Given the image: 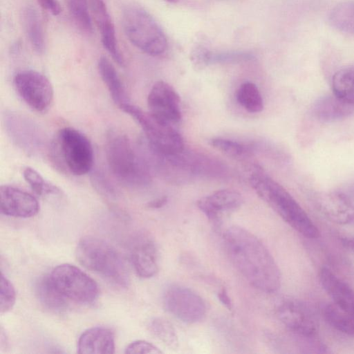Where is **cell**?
<instances>
[{"mask_svg": "<svg viewBox=\"0 0 354 354\" xmlns=\"http://www.w3.org/2000/svg\"><path fill=\"white\" fill-rule=\"evenodd\" d=\"M223 238L232 263L252 286L266 292L280 288L281 275L277 264L257 236L243 227L232 226Z\"/></svg>", "mask_w": 354, "mask_h": 354, "instance_id": "obj_1", "label": "cell"}, {"mask_svg": "<svg viewBox=\"0 0 354 354\" xmlns=\"http://www.w3.org/2000/svg\"><path fill=\"white\" fill-rule=\"evenodd\" d=\"M253 169L249 182L257 194L297 232L308 239L317 238V227L290 194L261 167L254 165Z\"/></svg>", "mask_w": 354, "mask_h": 354, "instance_id": "obj_2", "label": "cell"}, {"mask_svg": "<svg viewBox=\"0 0 354 354\" xmlns=\"http://www.w3.org/2000/svg\"><path fill=\"white\" fill-rule=\"evenodd\" d=\"M105 151L109 168L121 183L131 187H142L150 183L151 169L125 135L110 133Z\"/></svg>", "mask_w": 354, "mask_h": 354, "instance_id": "obj_3", "label": "cell"}, {"mask_svg": "<svg viewBox=\"0 0 354 354\" xmlns=\"http://www.w3.org/2000/svg\"><path fill=\"white\" fill-rule=\"evenodd\" d=\"M76 257L86 268L115 284L124 287L129 285V274L124 261L105 241L92 236L83 237L77 243Z\"/></svg>", "mask_w": 354, "mask_h": 354, "instance_id": "obj_4", "label": "cell"}, {"mask_svg": "<svg viewBox=\"0 0 354 354\" xmlns=\"http://www.w3.org/2000/svg\"><path fill=\"white\" fill-rule=\"evenodd\" d=\"M122 26L130 42L142 52L157 56L166 51L168 44L163 30L142 7L131 5L125 8Z\"/></svg>", "mask_w": 354, "mask_h": 354, "instance_id": "obj_5", "label": "cell"}, {"mask_svg": "<svg viewBox=\"0 0 354 354\" xmlns=\"http://www.w3.org/2000/svg\"><path fill=\"white\" fill-rule=\"evenodd\" d=\"M120 108L142 128L145 136L142 142L152 151L169 155L185 149L183 137L173 125L157 120L149 112H145L129 102Z\"/></svg>", "mask_w": 354, "mask_h": 354, "instance_id": "obj_6", "label": "cell"}, {"mask_svg": "<svg viewBox=\"0 0 354 354\" xmlns=\"http://www.w3.org/2000/svg\"><path fill=\"white\" fill-rule=\"evenodd\" d=\"M56 147L65 167L73 175L82 176L92 169L93 146L79 130L70 127L61 129L57 136Z\"/></svg>", "mask_w": 354, "mask_h": 354, "instance_id": "obj_7", "label": "cell"}, {"mask_svg": "<svg viewBox=\"0 0 354 354\" xmlns=\"http://www.w3.org/2000/svg\"><path fill=\"white\" fill-rule=\"evenodd\" d=\"M50 277L55 287L66 298L88 304L97 297L99 290L96 282L73 265H59L53 270Z\"/></svg>", "mask_w": 354, "mask_h": 354, "instance_id": "obj_8", "label": "cell"}, {"mask_svg": "<svg viewBox=\"0 0 354 354\" xmlns=\"http://www.w3.org/2000/svg\"><path fill=\"white\" fill-rule=\"evenodd\" d=\"M3 122L10 140L24 153L35 156L44 151L45 133L31 118L10 111L5 112Z\"/></svg>", "mask_w": 354, "mask_h": 354, "instance_id": "obj_9", "label": "cell"}, {"mask_svg": "<svg viewBox=\"0 0 354 354\" xmlns=\"http://www.w3.org/2000/svg\"><path fill=\"white\" fill-rule=\"evenodd\" d=\"M14 86L22 100L32 109L45 111L53 100V88L44 74L33 70L17 73L13 79Z\"/></svg>", "mask_w": 354, "mask_h": 354, "instance_id": "obj_10", "label": "cell"}, {"mask_svg": "<svg viewBox=\"0 0 354 354\" xmlns=\"http://www.w3.org/2000/svg\"><path fill=\"white\" fill-rule=\"evenodd\" d=\"M163 303L167 310L178 319L194 324L203 319L206 306L203 299L192 290L173 286L164 293Z\"/></svg>", "mask_w": 354, "mask_h": 354, "instance_id": "obj_11", "label": "cell"}, {"mask_svg": "<svg viewBox=\"0 0 354 354\" xmlns=\"http://www.w3.org/2000/svg\"><path fill=\"white\" fill-rule=\"evenodd\" d=\"M149 113L157 120L169 124L182 119L180 100L176 90L164 81L156 82L147 96Z\"/></svg>", "mask_w": 354, "mask_h": 354, "instance_id": "obj_12", "label": "cell"}, {"mask_svg": "<svg viewBox=\"0 0 354 354\" xmlns=\"http://www.w3.org/2000/svg\"><path fill=\"white\" fill-rule=\"evenodd\" d=\"M280 321L297 335L307 339L314 338L317 333V320L310 309L297 300H286L277 310Z\"/></svg>", "mask_w": 354, "mask_h": 354, "instance_id": "obj_13", "label": "cell"}, {"mask_svg": "<svg viewBox=\"0 0 354 354\" xmlns=\"http://www.w3.org/2000/svg\"><path fill=\"white\" fill-rule=\"evenodd\" d=\"M1 214L13 217L29 218L37 214L39 205L30 194L11 185L0 187Z\"/></svg>", "mask_w": 354, "mask_h": 354, "instance_id": "obj_14", "label": "cell"}, {"mask_svg": "<svg viewBox=\"0 0 354 354\" xmlns=\"http://www.w3.org/2000/svg\"><path fill=\"white\" fill-rule=\"evenodd\" d=\"M319 211L328 220L345 225L354 221V203L341 192L320 193L315 196Z\"/></svg>", "mask_w": 354, "mask_h": 354, "instance_id": "obj_15", "label": "cell"}, {"mask_svg": "<svg viewBox=\"0 0 354 354\" xmlns=\"http://www.w3.org/2000/svg\"><path fill=\"white\" fill-rule=\"evenodd\" d=\"M243 203V198L239 192L223 189L200 198L197 206L209 220L217 222L223 214L236 210Z\"/></svg>", "mask_w": 354, "mask_h": 354, "instance_id": "obj_16", "label": "cell"}, {"mask_svg": "<svg viewBox=\"0 0 354 354\" xmlns=\"http://www.w3.org/2000/svg\"><path fill=\"white\" fill-rule=\"evenodd\" d=\"M91 9L104 48L118 64L123 66L124 59L120 50L115 27L106 4L103 0H91Z\"/></svg>", "mask_w": 354, "mask_h": 354, "instance_id": "obj_17", "label": "cell"}, {"mask_svg": "<svg viewBox=\"0 0 354 354\" xmlns=\"http://www.w3.org/2000/svg\"><path fill=\"white\" fill-rule=\"evenodd\" d=\"M131 259L137 274L142 278H151L158 270V250L154 241L148 236L141 235L134 241Z\"/></svg>", "mask_w": 354, "mask_h": 354, "instance_id": "obj_18", "label": "cell"}, {"mask_svg": "<svg viewBox=\"0 0 354 354\" xmlns=\"http://www.w3.org/2000/svg\"><path fill=\"white\" fill-rule=\"evenodd\" d=\"M319 278L333 303L344 310L354 313V290L326 267L320 269Z\"/></svg>", "mask_w": 354, "mask_h": 354, "instance_id": "obj_19", "label": "cell"}, {"mask_svg": "<svg viewBox=\"0 0 354 354\" xmlns=\"http://www.w3.org/2000/svg\"><path fill=\"white\" fill-rule=\"evenodd\" d=\"M80 354H112L115 352L113 332L104 327L97 326L85 330L77 344Z\"/></svg>", "mask_w": 354, "mask_h": 354, "instance_id": "obj_20", "label": "cell"}, {"mask_svg": "<svg viewBox=\"0 0 354 354\" xmlns=\"http://www.w3.org/2000/svg\"><path fill=\"white\" fill-rule=\"evenodd\" d=\"M313 113L319 121L336 122L347 118L354 113V103L333 93L319 98L313 106Z\"/></svg>", "mask_w": 354, "mask_h": 354, "instance_id": "obj_21", "label": "cell"}, {"mask_svg": "<svg viewBox=\"0 0 354 354\" xmlns=\"http://www.w3.org/2000/svg\"><path fill=\"white\" fill-rule=\"evenodd\" d=\"M97 68L113 102L119 107L129 103L124 86L111 62L102 56L98 60Z\"/></svg>", "mask_w": 354, "mask_h": 354, "instance_id": "obj_22", "label": "cell"}, {"mask_svg": "<svg viewBox=\"0 0 354 354\" xmlns=\"http://www.w3.org/2000/svg\"><path fill=\"white\" fill-rule=\"evenodd\" d=\"M35 294L47 310L60 313L66 308V297L58 290L50 276L40 277L35 283Z\"/></svg>", "mask_w": 354, "mask_h": 354, "instance_id": "obj_23", "label": "cell"}, {"mask_svg": "<svg viewBox=\"0 0 354 354\" xmlns=\"http://www.w3.org/2000/svg\"><path fill=\"white\" fill-rule=\"evenodd\" d=\"M23 20L32 48L38 54L43 53L45 50V37L39 15L34 8L28 7L24 11Z\"/></svg>", "mask_w": 354, "mask_h": 354, "instance_id": "obj_24", "label": "cell"}, {"mask_svg": "<svg viewBox=\"0 0 354 354\" xmlns=\"http://www.w3.org/2000/svg\"><path fill=\"white\" fill-rule=\"evenodd\" d=\"M323 316L327 323L337 330L354 337V313L344 310L335 304L326 305Z\"/></svg>", "mask_w": 354, "mask_h": 354, "instance_id": "obj_25", "label": "cell"}, {"mask_svg": "<svg viewBox=\"0 0 354 354\" xmlns=\"http://www.w3.org/2000/svg\"><path fill=\"white\" fill-rule=\"evenodd\" d=\"M328 19L337 30L354 34V0L337 4L330 11Z\"/></svg>", "mask_w": 354, "mask_h": 354, "instance_id": "obj_26", "label": "cell"}, {"mask_svg": "<svg viewBox=\"0 0 354 354\" xmlns=\"http://www.w3.org/2000/svg\"><path fill=\"white\" fill-rule=\"evenodd\" d=\"M209 143L225 156L236 160L249 158L254 151V147L223 138H212L209 140Z\"/></svg>", "mask_w": 354, "mask_h": 354, "instance_id": "obj_27", "label": "cell"}, {"mask_svg": "<svg viewBox=\"0 0 354 354\" xmlns=\"http://www.w3.org/2000/svg\"><path fill=\"white\" fill-rule=\"evenodd\" d=\"M238 103L250 113H259L263 109V101L258 87L252 82L240 85L236 92Z\"/></svg>", "mask_w": 354, "mask_h": 354, "instance_id": "obj_28", "label": "cell"}, {"mask_svg": "<svg viewBox=\"0 0 354 354\" xmlns=\"http://www.w3.org/2000/svg\"><path fill=\"white\" fill-rule=\"evenodd\" d=\"M149 328L151 333L169 348H178V336L172 324L168 320L156 317L150 322Z\"/></svg>", "mask_w": 354, "mask_h": 354, "instance_id": "obj_29", "label": "cell"}, {"mask_svg": "<svg viewBox=\"0 0 354 354\" xmlns=\"http://www.w3.org/2000/svg\"><path fill=\"white\" fill-rule=\"evenodd\" d=\"M23 176L32 190L38 196L61 195L60 189L46 181L35 169L27 167L23 170Z\"/></svg>", "mask_w": 354, "mask_h": 354, "instance_id": "obj_30", "label": "cell"}, {"mask_svg": "<svg viewBox=\"0 0 354 354\" xmlns=\"http://www.w3.org/2000/svg\"><path fill=\"white\" fill-rule=\"evenodd\" d=\"M69 10L78 26L85 32L93 31V24L86 0H68Z\"/></svg>", "mask_w": 354, "mask_h": 354, "instance_id": "obj_31", "label": "cell"}, {"mask_svg": "<svg viewBox=\"0 0 354 354\" xmlns=\"http://www.w3.org/2000/svg\"><path fill=\"white\" fill-rule=\"evenodd\" d=\"M0 311L1 313L10 310L16 299V293L12 283L3 274L1 275Z\"/></svg>", "mask_w": 354, "mask_h": 354, "instance_id": "obj_32", "label": "cell"}, {"mask_svg": "<svg viewBox=\"0 0 354 354\" xmlns=\"http://www.w3.org/2000/svg\"><path fill=\"white\" fill-rule=\"evenodd\" d=\"M252 55L245 53H213L210 52L209 54V64H230L239 63L251 60Z\"/></svg>", "mask_w": 354, "mask_h": 354, "instance_id": "obj_33", "label": "cell"}, {"mask_svg": "<svg viewBox=\"0 0 354 354\" xmlns=\"http://www.w3.org/2000/svg\"><path fill=\"white\" fill-rule=\"evenodd\" d=\"M125 353H150L159 354L162 351L150 342L144 340H137L129 344L125 350Z\"/></svg>", "mask_w": 354, "mask_h": 354, "instance_id": "obj_34", "label": "cell"}, {"mask_svg": "<svg viewBox=\"0 0 354 354\" xmlns=\"http://www.w3.org/2000/svg\"><path fill=\"white\" fill-rule=\"evenodd\" d=\"M93 185L96 189L103 196L113 198L116 194L113 185L101 173H96L93 178Z\"/></svg>", "mask_w": 354, "mask_h": 354, "instance_id": "obj_35", "label": "cell"}, {"mask_svg": "<svg viewBox=\"0 0 354 354\" xmlns=\"http://www.w3.org/2000/svg\"><path fill=\"white\" fill-rule=\"evenodd\" d=\"M210 51L204 47H196L191 53V61L196 70H201L209 64Z\"/></svg>", "mask_w": 354, "mask_h": 354, "instance_id": "obj_36", "label": "cell"}, {"mask_svg": "<svg viewBox=\"0 0 354 354\" xmlns=\"http://www.w3.org/2000/svg\"><path fill=\"white\" fill-rule=\"evenodd\" d=\"M41 8L57 16L61 12V7L57 0H37Z\"/></svg>", "mask_w": 354, "mask_h": 354, "instance_id": "obj_37", "label": "cell"}, {"mask_svg": "<svg viewBox=\"0 0 354 354\" xmlns=\"http://www.w3.org/2000/svg\"><path fill=\"white\" fill-rule=\"evenodd\" d=\"M167 203V197L164 196L158 198H156L148 203L150 208L157 209L162 207Z\"/></svg>", "mask_w": 354, "mask_h": 354, "instance_id": "obj_38", "label": "cell"}, {"mask_svg": "<svg viewBox=\"0 0 354 354\" xmlns=\"http://www.w3.org/2000/svg\"><path fill=\"white\" fill-rule=\"evenodd\" d=\"M219 300L230 310L232 309V304L225 290L223 289L218 292Z\"/></svg>", "mask_w": 354, "mask_h": 354, "instance_id": "obj_39", "label": "cell"}, {"mask_svg": "<svg viewBox=\"0 0 354 354\" xmlns=\"http://www.w3.org/2000/svg\"><path fill=\"white\" fill-rule=\"evenodd\" d=\"M343 244L354 252V237H347L342 239Z\"/></svg>", "mask_w": 354, "mask_h": 354, "instance_id": "obj_40", "label": "cell"}, {"mask_svg": "<svg viewBox=\"0 0 354 354\" xmlns=\"http://www.w3.org/2000/svg\"><path fill=\"white\" fill-rule=\"evenodd\" d=\"M345 70L347 71V73L354 82V65L346 67Z\"/></svg>", "mask_w": 354, "mask_h": 354, "instance_id": "obj_41", "label": "cell"}, {"mask_svg": "<svg viewBox=\"0 0 354 354\" xmlns=\"http://www.w3.org/2000/svg\"><path fill=\"white\" fill-rule=\"evenodd\" d=\"M164 1H166L169 3H176V2L179 1V0H164Z\"/></svg>", "mask_w": 354, "mask_h": 354, "instance_id": "obj_42", "label": "cell"}]
</instances>
